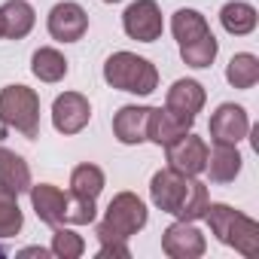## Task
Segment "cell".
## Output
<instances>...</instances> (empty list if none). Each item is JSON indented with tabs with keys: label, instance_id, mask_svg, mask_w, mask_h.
Segmentation results:
<instances>
[{
	"label": "cell",
	"instance_id": "8",
	"mask_svg": "<svg viewBox=\"0 0 259 259\" xmlns=\"http://www.w3.org/2000/svg\"><path fill=\"white\" fill-rule=\"evenodd\" d=\"M46 25H49L52 40H58V43H76L89 31V13L79 4H73V0H64V4L52 7Z\"/></svg>",
	"mask_w": 259,
	"mask_h": 259
},
{
	"label": "cell",
	"instance_id": "10",
	"mask_svg": "<svg viewBox=\"0 0 259 259\" xmlns=\"http://www.w3.org/2000/svg\"><path fill=\"white\" fill-rule=\"evenodd\" d=\"M250 135V116L241 104H220L210 116V141L213 144H238Z\"/></svg>",
	"mask_w": 259,
	"mask_h": 259
},
{
	"label": "cell",
	"instance_id": "26",
	"mask_svg": "<svg viewBox=\"0 0 259 259\" xmlns=\"http://www.w3.org/2000/svg\"><path fill=\"white\" fill-rule=\"evenodd\" d=\"M49 250H52L58 259H79V256L85 253V241H82L76 232L55 226V235H52V247H49Z\"/></svg>",
	"mask_w": 259,
	"mask_h": 259
},
{
	"label": "cell",
	"instance_id": "16",
	"mask_svg": "<svg viewBox=\"0 0 259 259\" xmlns=\"http://www.w3.org/2000/svg\"><path fill=\"white\" fill-rule=\"evenodd\" d=\"M241 153H238V144H213L207 150V162H204V171L210 177V183H232L238 174H241Z\"/></svg>",
	"mask_w": 259,
	"mask_h": 259
},
{
	"label": "cell",
	"instance_id": "25",
	"mask_svg": "<svg viewBox=\"0 0 259 259\" xmlns=\"http://www.w3.org/2000/svg\"><path fill=\"white\" fill-rule=\"evenodd\" d=\"M217 52H220V43H217V37H213L210 31H207L204 37H198V40H192V43L180 46V58H183L189 67H195V70L210 67V64H213V58H217Z\"/></svg>",
	"mask_w": 259,
	"mask_h": 259
},
{
	"label": "cell",
	"instance_id": "4",
	"mask_svg": "<svg viewBox=\"0 0 259 259\" xmlns=\"http://www.w3.org/2000/svg\"><path fill=\"white\" fill-rule=\"evenodd\" d=\"M104 79H107V85L128 92V95H153L159 89L156 64L135 52H113L104 61Z\"/></svg>",
	"mask_w": 259,
	"mask_h": 259
},
{
	"label": "cell",
	"instance_id": "28",
	"mask_svg": "<svg viewBox=\"0 0 259 259\" xmlns=\"http://www.w3.org/2000/svg\"><path fill=\"white\" fill-rule=\"evenodd\" d=\"M49 253H52V250H46V247H28V250H22V256H40V259L49 256Z\"/></svg>",
	"mask_w": 259,
	"mask_h": 259
},
{
	"label": "cell",
	"instance_id": "30",
	"mask_svg": "<svg viewBox=\"0 0 259 259\" xmlns=\"http://www.w3.org/2000/svg\"><path fill=\"white\" fill-rule=\"evenodd\" d=\"M4 256H7V250H4V247H0V259H4Z\"/></svg>",
	"mask_w": 259,
	"mask_h": 259
},
{
	"label": "cell",
	"instance_id": "20",
	"mask_svg": "<svg viewBox=\"0 0 259 259\" xmlns=\"http://www.w3.org/2000/svg\"><path fill=\"white\" fill-rule=\"evenodd\" d=\"M31 70L40 82H61L67 76V58L52 46H40L31 58Z\"/></svg>",
	"mask_w": 259,
	"mask_h": 259
},
{
	"label": "cell",
	"instance_id": "15",
	"mask_svg": "<svg viewBox=\"0 0 259 259\" xmlns=\"http://www.w3.org/2000/svg\"><path fill=\"white\" fill-rule=\"evenodd\" d=\"M207 95H204V85L198 79H177L171 89H168V98H165V107L186 116V119H195L204 107Z\"/></svg>",
	"mask_w": 259,
	"mask_h": 259
},
{
	"label": "cell",
	"instance_id": "17",
	"mask_svg": "<svg viewBox=\"0 0 259 259\" xmlns=\"http://www.w3.org/2000/svg\"><path fill=\"white\" fill-rule=\"evenodd\" d=\"M34 22H37V16L28 0H7L0 7V28H4V37H10V40H25L31 34Z\"/></svg>",
	"mask_w": 259,
	"mask_h": 259
},
{
	"label": "cell",
	"instance_id": "3",
	"mask_svg": "<svg viewBox=\"0 0 259 259\" xmlns=\"http://www.w3.org/2000/svg\"><path fill=\"white\" fill-rule=\"evenodd\" d=\"M204 220H207V226H210V232L217 235L220 244L238 250L247 259L259 256V223L256 220H250L241 210H235L229 204H220V201L207 204Z\"/></svg>",
	"mask_w": 259,
	"mask_h": 259
},
{
	"label": "cell",
	"instance_id": "7",
	"mask_svg": "<svg viewBox=\"0 0 259 259\" xmlns=\"http://www.w3.org/2000/svg\"><path fill=\"white\" fill-rule=\"evenodd\" d=\"M92 119V104L79 92H64L52 104V125L61 135H79Z\"/></svg>",
	"mask_w": 259,
	"mask_h": 259
},
{
	"label": "cell",
	"instance_id": "27",
	"mask_svg": "<svg viewBox=\"0 0 259 259\" xmlns=\"http://www.w3.org/2000/svg\"><path fill=\"white\" fill-rule=\"evenodd\" d=\"M95 213H98V207H95L92 198H76V195H70V198H67L64 223H67V226H89V223H95Z\"/></svg>",
	"mask_w": 259,
	"mask_h": 259
},
{
	"label": "cell",
	"instance_id": "6",
	"mask_svg": "<svg viewBox=\"0 0 259 259\" xmlns=\"http://www.w3.org/2000/svg\"><path fill=\"white\" fill-rule=\"evenodd\" d=\"M122 28L138 43H156L165 31L159 4L156 0H135V4L122 13Z\"/></svg>",
	"mask_w": 259,
	"mask_h": 259
},
{
	"label": "cell",
	"instance_id": "24",
	"mask_svg": "<svg viewBox=\"0 0 259 259\" xmlns=\"http://www.w3.org/2000/svg\"><path fill=\"white\" fill-rule=\"evenodd\" d=\"M25 226L22 207H19V195L7 186H0V238H16Z\"/></svg>",
	"mask_w": 259,
	"mask_h": 259
},
{
	"label": "cell",
	"instance_id": "22",
	"mask_svg": "<svg viewBox=\"0 0 259 259\" xmlns=\"http://www.w3.org/2000/svg\"><path fill=\"white\" fill-rule=\"evenodd\" d=\"M104 183H107V177H104V171L98 168V165H76L73 168V174H70V195H76V198H98L101 195V189H104Z\"/></svg>",
	"mask_w": 259,
	"mask_h": 259
},
{
	"label": "cell",
	"instance_id": "1",
	"mask_svg": "<svg viewBox=\"0 0 259 259\" xmlns=\"http://www.w3.org/2000/svg\"><path fill=\"white\" fill-rule=\"evenodd\" d=\"M150 213H147V204L135 195V192H119L113 195V201L107 204V213L104 220L98 223V241H101V250L98 256L101 259H128L132 250H128V238L138 235L144 226H147Z\"/></svg>",
	"mask_w": 259,
	"mask_h": 259
},
{
	"label": "cell",
	"instance_id": "29",
	"mask_svg": "<svg viewBox=\"0 0 259 259\" xmlns=\"http://www.w3.org/2000/svg\"><path fill=\"white\" fill-rule=\"evenodd\" d=\"M104 4H122V0H104Z\"/></svg>",
	"mask_w": 259,
	"mask_h": 259
},
{
	"label": "cell",
	"instance_id": "5",
	"mask_svg": "<svg viewBox=\"0 0 259 259\" xmlns=\"http://www.w3.org/2000/svg\"><path fill=\"white\" fill-rule=\"evenodd\" d=\"M0 125L16 128L28 141L40 135V95L28 85L0 89Z\"/></svg>",
	"mask_w": 259,
	"mask_h": 259
},
{
	"label": "cell",
	"instance_id": "19",
	"mask_svg": "<svg viewBox=\"0 0 259 259\" xmlns=\"http://www.w3.org/2000/svg\"><path fill=\"white\" fill-rule=\"evenodd\" d=\"M220 25L232 37H247L256 28V10L250 4H244V0H232V4H226L220 10Z\"/></svg>",
	"mask_w": 259,
	"mask_h": 259
},
{
	"label": "cell",
	"instance_id": "23",
	"mask_svg": "<svg viewBox=\"0 0 259 259\" xmlns=\"http://www.w3.org/2000/svg\"><path fill=\"white\" fill-rule=\"evenodd\" d=\"M171 31H174V37H177V43L186 46V43L204 37L210 28H207V19H204L198 10H177L174 19H171Z\"/></svg>",
	"mask_w": 259,
	"mask_h": 259
},
{
	"label": "cell",
	"instance_id": "11",
	"mask_svg": "<svg viewBox=\"0 0 259 259\" xmlns=\"http://www.w3.org/2000/svg\"><path fill=\"white\" fill-rule=\"evenodd\" d=\"M162 250L171 259H198L207 250V241H204V235L192 223L177 220L174 226H168L162 232Z\"/></svg>",
	"mask_w": 259,
	"mask_h": 259
},
{
	"label": "cell",
	"instance_id": "21",
	"mask_svg": "<svg viewBox=\"0 0 259 259\" xmlns=\"http://www.w3.org/2000/svg\"><path fill=\"white\" fill-rule=\"evenodd\" d=\"M226 79L232 89H253L259 82V58L253 52H238L232 55L226 67Z\"/></svg>",
	"mask_w": 259,
	"mask_h": 259
},
{
	"label": "cell",
	"instance_id": "18",
	"mask_svg": "<svg viewBox=\"0 0 259 259\" xmlns=\"http://www.w3.org/2000/svg\"><path fill=\"white\" fill-rule=\"evenodd\" d=\"M0 186L13 189L16 195L31 189V168H28V162L19 153L7 150V147H0Z\"/></svg>",
	"mask_w": 259,
	"mask_h": 259
},
{
	"label": "cell",
	"instance_id": "12",
	"mask_svg": "<svg viewBox=\"0 0 259 259\" xmlns=\"http://www.w3.org/2000/svg\"><path fill=\"white\" fill-rule=\"evenodd\" d=\"M153 107H138V104H125L113 116V135L125 147H138L147 141V122H150Z\"/></svg>",
	"mask_w": 259,
	"mask_h": 259
},
{
	"label": "cell",
	"instance_id": "9",
	"mask_svg": "<svg viewBox=\"0 0 259 259\" xmlns=\"http://www.w3.org/2000/svg\"><path fill=\"white\" fill-rule=\"evenodd\" d=\"M168 150V168L177 171V174H186V177H198L204 171V162H207V144L201 138H195L192 132H186L183 138H177L174 144L165 147Z\"/></svg>",
	"mask_w": 259,
	"mask_h": 259
},
{
	"label": "cell",
	"instance_id": "31",
	"mask_svg": "<svg viewBox=\"0 0 259 259\" xmlns=\"http://www.w3.org/2000/svg\"><path fill=\"white\" fill-rule=\"evenodd\" d=\"M0 37H4V28H0Z\"/></svg>",
	"mask_w": 259,
	"mask_h": 259
},
{
	"label": "cell",
	"instance_id": "2",
	"mask_svg": "<svg viewBox=\"0 0 259 259\" xmlns=\"http://www.w3.org/2000/svg\"><path fill=\"white\" fill-rule=\"evenodd\" d=\"M150 198L162 213H171L183 223H195L204 217L210 198H207V186L195 177L177 174L171 168H162L153 174L150 180Z\"/></svg>",
	"mask_w": 259,
	"mask_h": 259
},
{
	"label": "cell",
	"instance_id": "14",
	"mask_svg": "<svg viewBox=\"0 0 259 259\" xmlns=\"http://www.w3.org/2000/svg\"><path fill=\"white\" fill-rule=\"evenodd\" d=\"M31 192V204H34V210H37V217H40V223H46V226H64V213H67V198L70 195H64L58 186H52V183H37V186H31L28 189Z\"/></svg>",
	"mask_w": 259,
	"mask_h": 259
},
{
	"label": "cell",
	"instance_id": "13",
	"mask_svg": "<svg viewBox=\"0 0 259 259\" xmlns=\"http://www.w3.org/2000/svg\"><path fill=\"white\" fill-rule=\"evenodd\" d=\"M192 122L195 119H186V116H180L168 107H153L150 122H147V141H153L159 147H168L177 138H183L186 132H192Z\"/></svg>",
	"mask_w": 259,
	"mask_h": 259
}]
</instances>
